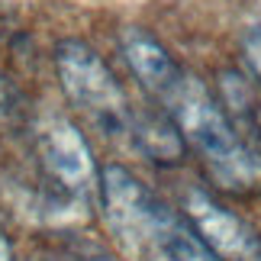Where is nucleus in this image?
I'll return each instance as SVG.
<instances>
[{"mask_svg": "<svg viewBox=\"0 0 261 261\" xmlns=\"http://www.w3.org/2000/svg\"><path fill=\"white\" fill-rule=\"evenodd\" d=\"M119 52H123L129 71L139 77L148 94H155L162 100L168 90L180 81V68L174 65V58L168 55V48L142 26H123L119 29Z\"/></svg>", "mask_w": 261, "mask_h": 261, "instance_id": "423d86ee", "label": "nucleus"}, {"mask_svg": "<svg viewBox=\"0 0 261 261\" xmlns=\"http://www.w3.org/2000/svg\"><path fill=\"white\" fill-rule=\"evenodd\" d=\"M55 68L65 97L74 107H81L103 133H129L133 107L126 100V90L87 42H77V39L58 42Z\"/></svg>", "mask_w": 261, "mask_h": 261, "instance_id": "7ed1b4c3", "label": "nucleus"}, {"mask_svg": "<svg viewBox=\"0 0 261 261\" xmlns=\"http://www.w3.org/2000/svg\"><path fill=\"white\" fill-rule=\"evenodd\" d=\"M36 155L42 171L62 190L74 197H87L90 190H100V174L94 165L84 133L65 116H45L36 126Z\"/></svg>", "mask_w": 261, "mask_h": 261, "instance_id": "20e7f679", "label": "nucleus"}, {"mask_svg": "<svg viewBox=\"0 0 261 261\" xmlns=\"http://www.w3.org/2000/svg\"><path fill=\"white\" fill-rule=\"evenodd\" d=\"M242 52H245L248 68H252V71L261 77V26L245 29V36H242Z\"/></svg>", "mask_w": 261, "mask_h": 261, "instance_id": "1a4fd4ad", "label": "nucleus"}, {"mask_svg": "<svg viewBox=\"0 0 261 261\" xmlns=\"http://www.w3.org/2000/svg\"><path fill=\"white\" fill-rule=\"evenodd\" d=\"M162 103L180 129L184 142L197 148L206 171L223 187L252 190L261 184V148L242 139L223 103L210 94L203 81H197L194 74H180V81L162 97Z\"/></svg>", "mask_w": 261, "mask_h": 261, "instance_id": "f257e3e1", "label": "nucleus"}, {"mask_svg": "<svg viewBox=\"0 0 261 261\" xmlns=\"http://www.w3.org/2000/svg\"><path fill=\"white\" fill-rule=\"evenodd\" d=\"M187 223L223 261H261V236L242 216L216 203L206 190L190 187L184 194Z\"/></svg>", "mask_w": 261, "mask_h": 261, "instance_id": "39448f33", "label": "nucleus"}, {"mask_svg": "<svg viewBox=\"0 0 261 261\" xmlns=\"http://www.w3.org/2000/svg\"><path fill=\"white\" fill-rule=\"evenodd\" d=\"M129 136L136 139V145L162 165H177L187 152V142L174 126V119L158 110H133V123H129Z\"/></svg>", "mask_w": 261, "mask_h": 261, "instance_id": "0eeeda50", "label": "nucleus"}, {"mask_svg": "<svg viewBox=\"0 0 261 261\" xmlns=\"http://www.w3.org/2000/svg\"><path fill=\"white\" fill-rule=\"evenodd\" d=\"M0 261H13V245L7 242L4 229H0Z\"/></svg>", "mask_w": 261, "mask_h": 261, "instance_id": "9b49d317", "label": "nucleus"}, {"mask_svg": "<svg viewBox=\"0 0 261 261\" xmlns=\"http://www.w3.org/2000/svg\"><path fill=\"white\" fill-rule=\"evenodd\" d=\"M100 203L110 229L129 252L142 261H162L165 232L177 216L174 210H168L123 165H107L100 171Z\"/></svg>", "mask_w": 261, "mask_h": 261, "instance_id": "f03ea898", "label": "nucleus"}, {"mask_svg": "<svg viewBox=\"0 0 261 261\" xmlns=\"http://www.w3.org/2000/svg\"><path fill=\"white\" fill-rule=\"evenodd\" d=\"M19 107V94H16V87L7 81V77H0V113H13V110Z\"/></svg>", "mask_w": 261, "mask_h": 261, "instance_id": "9d476101", "label": "nucleus"}, {"mask_svg": "<svg viewBox=\"0 0 261 261\" xmlns=\"http://www.w3.org/2000/svg\"><path fill=\"white\" fill-rule=\"evenodd\" d=\"M258 119H261V113H258Z\"/></svg>", "mask_w": 261, "mask_h": 261, "instance_id": "f8f14e48", "label": "nucleus"}, {"mask_svg": "<svg viewBox=\"0 0 261 261\" xmlns=\"http://www.w3.org/2000/svg\"><path fill=\"white\" fill-rule=\"evenodd\" d=\"M162 261H223L184 216H174L162 242Z\"/></svg>", "mask_w": 261, "mask_h": 261, "instance_id": "6e6552de", "label": "nucleus"}]
</instances>
